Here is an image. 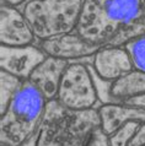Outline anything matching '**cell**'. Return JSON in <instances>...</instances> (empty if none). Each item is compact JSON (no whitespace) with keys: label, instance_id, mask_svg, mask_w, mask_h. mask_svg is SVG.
Wrapping results in <instances>:
<instances>
[{"label":"cell","instance_id":"1","mask_svg":"<svg viewBox=\"0 0 145 146\" xmlns=\"http://www.w3.org/2000/svg\"><path fill=\"white\" fill-rule=\"evenodd\" d=\"M100 47L123 46L145 33L144 0H84L75 30Z\"/></svg>","mask_w":145,"mask_h":146},{"label":"cell","instance_id":"2","mask_svg":"<svg viewBox=\"0 0 145 146\" xmlns=\"http://www.w3.org/2000/svg\"><path fill=\"white\" fill-rule=\"evenodd\" d=\"M98 128L96 108L74 111L55 98L48 101L41 124L20 146H86Z\"/></svg>","mask_w":145,"mask_h":146},{"label":"cell","instance_id":"3","mask_svg":"<svg viewBox=\"0 0 145 146\" xmlns=\"http://www.w3.org/2000/svg\"><path fill=\"white\" fill-rule=\"evenodd\" d=\"M48 100L25 80L0 118V146H20L36 131L43 119Z\"/></svg>","mask_w":145,"mask_h":146},{"label":"cell","instance_id":"4","mask_svg":"<svg viewBox=\"0 0 145 146\" xmlns=\"http://www.w3.org/2000/svg\"><path fill=\"white\" fill-rule=\"evenodd\" d=\"M84 0H30L23 6L27 21L39 40L74 32Z\"/></svg>","mask_w":145,"mask_h":146},{"label":"cell","instance_id":"5","mask_svg":"<svg viewBox=\"0 0 145 146\" xmlns=\"http://www.w3.org/2000/svg\"><path fill=\"white\" fill-rule=\"evenodd\" d=\"M57 100L64 107L84 111L95 107L98 100L94 74L85 64L69 63L59 86Z\"/></svg>","mask_w":145,"mask_h":146},{"label":"cell","instance_id":"6","mask_svg":"<svg viewBox=\"0 0 145 146\" xmlns=\"http://www.w3.org/2000/svg\"><path fill=\"white\" fill-rule=\"evenodd\" d=\"M47 58L39 46L30 44L22 47L0 46V68L4 71L29 80L35 69Z\"/></svg>","mask_w":145,"mask_h":146},{"label":"cell","instance_id":"7","mask_svg":"<svg viewBox=\"0 0 145 146\" xmlns=\"http://www.w3.org/2000/svg\"><path fill=\"white\" fill-rule=\"evenodd\" d=\"M38 46L48 56H54L67 62H78L85 58H92L101 48L81 37L76 31L39 40Z\"/></svg>","mask_w":145,"mask_h":146},{"label":"cell","instance_id":"8","mask_svg":"<svg viewBox=\"0 0 145 146\" xmlns=\"http://www.w3.org/2000/svg\"><path fill=\"white\" fill-rule=\"evenodd\" d=\"M37 39L23 11L17 6L3 4L0 7V43L1 46L22 47Z\"/></svg>","mask_w":145,"mask_h":146},{"label":"cell","instance_id":"9","mask_svg":"<svg viewBox=\"0 0 145 146\" xmlns=\"http://www.w3.org/2000/svg\"><path fill=\"white\" fill-rule=\"evenodd\" d=\"M92 58L95 75L104 82H113L134 70L130 56L123 46H103Z\"/></svg>","mask_w":145,"mask_h":146},{"label":"cell","instance_id":"10","mask_svg":"<svg viewBox=\"0 0 145 146\" xmlns=\"http://www.w3.org/2000/svg\"><path fill=\"white\" fill-rule=\"evenodd\" d=\"M68 65L69 62L67 60L47 55V58L35 69L29 80L43 93L48 101L55 100L62 78Z\"/></svg>","mask_w":145,"mask_h":146},{"label":"cell","instance_id":"11","mask_svg":"<svg viewBox=\"0 0 145 146\" xmlns=\"http://www.w3.org/2000/svg\"><path fill=\"white\" fill-rule=\"evenodd\" d=\"M97 111L100 115V129L108 136L128 121H145V109L123 102L103 103Z\"/></svg>","mask_w":145,"mask_h":146},{"label":"cell","instance_id":"12","mask_svg":"<svg viewBox=\"0 0 145 146\" xmlns=\"http://www.w3.org/2000/svg\"><path fill=\"white\" fill-rule=\"evenodd\" d=\"M140 93H145V72L139 70H133L108 85V95L113 102Z\"/></svg>","mask_w":145,"mask_h":146},{"label":"cell","instance_id":"13","mask_svg":"<svg viewBox=\"0 0 145 146\" xmlns=\"http://www.w3.org/2000/svg\"><path fill=\"white\" fill-rule=\"evenodd\" d=\"M25 80L4 70H0V114L6 111L10 101L13 100L19 87Z\"/></svg>","mask_w":145,"mask_h":146},{"label":"cell","instance_id":"14","mask_svg":"<svg viewBox=\"0 0 145 146\" xmlns=\"http://www.w3.org/2000/svg\"><path fill=\"white\" fill-rule=\"evenodd\" d=\"M129 54L134 70L145 72V33L130 38L123 44Z\"/></svg>","mask_w":145,"mask_h":146},{"label":"cell","instance_id":"15","mask_svg":"<svg viewBox=\"0 0 145 146\" xmlns=\"http://www.w3.org/2000/svg\"><path fill=\"white\" fill-rule=\"evenodd\" d=\"M140 124L142 123L139 121H128L122 125L119 129H117L113 134L108 136L110 146H129Z\"/></svg>","mask_w":145,"mask_h":146},{"label":"cell","instance_id":"16","mask_svg":"<svg viewBox=\"0 0 145 146\" xmlns=\"http://www.w3.org/2000/svg\"><path fill=\"white\" fill-rule=\"evenodd\" d=\"M86 146H110L108 135H106L100 128L96 129L91 137L88 139Z\"/></svg>","mask_w":145,"mask_h":146},{"label":"cell","instance_id":"17","mask_svg":"<svg viewBox=\"0 0 145 146\" xmlns=\"http://www.w3.org/2000/svg\"><path fill=\"white\" fill-rule=\"evenodd\" d=\"M120 102H123L126 104H129V106H134V107L145 109V93H140V95L127 97V98L120 101Z\"/></svg>","mask_w":145,"mask_h":146},{"label":"cell","instance_id":"18","mask_svg":"<svg viewBox=\"0 0 145 146\" xmlns=\"http://www.w3.org/2000/svg\"><path fill=\"white\" fill-rule=\"evenodd\" d=\"M129 146H145V121L139 125Z\"/></svg>","mask_w":145,"mask_h":146},{"label":"cell","instance_id":"19","mask_svg":"<svg viewBox=\"0 0 145 146\" xmlns=\"http://www.w3.org/2000/svg\"><path fill=\"white\" fill-rule=\"evenodd\" d=\"M25 0H1L3 4H9V5H13V6H17L20 4H22Z\"/></svg>","mask_w":145,"mask_h":146},{"label":"cell","instance_id":"20","mask_svg":"<svg viewBox=\"0 0 145 146\" xmlns=\"http://www.w3.org/2000/svg\"><path fill=\"white\" fill-rule=\"evenodd\" d=\"M144 1H145V0H144Z\"/></svg>","mask_w":145,"mask_h":146}]
</instances>
